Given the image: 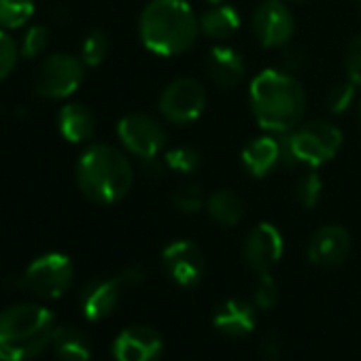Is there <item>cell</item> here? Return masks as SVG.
I'll return each mask as SVG.
<instances>
[{"label": "cell", "mask_w": 361, "mask_h": 361, "mask_svg": "<svg viewBox=\"0 0 361 361\" xmlns=\"http://www.w3.org/2000/svg\"><path fill=\"white\" fill-rule=\"evenodd\" d=\"M138 32L142 45L155 56H180L200 37V18L188 0H151L142 9Z\"/></svg>", "instance_id": "cell-1"}, {"label": "cell", "mask_w": 361, "mask_h": 361, "mask_svg": "<svg viewBox=\"0 0 361 361\" xmlns=\"http://www.w3.org/2000/svg\"><path fill=\"white\" fill-rule=\"evenodd\" d=\"M249 102L264 130L289 132L304 117L306 92L291 73L266 68L251 81Z\"/></svg>", "instance_id": "cell-2"}, {"label": "cell", "mask_w": 361, "mask_h": 361, "mask_svg": "<svg viewBox=\"0 0 361 361\" xmlns=\"http://www.w3.org/2000/svg\"><path fill=\"white\" fill-rule=\"evenodd\" d=\"M77 183L87 200L96 204H115L132 190L134 168L117 147L92 145L77 161Z\"/></svg>", "instance_id": "cell-3"}, {"label": "cell", "mask_w": 361, "mask_h": 361, "mask_svg": "<svg viewBox=\"0 0 361 361\" xmlns=\"http://www.w3.org/2000/svg\"><path fill=\"white\" fill-rule=\"evenodd\" d=\"M54 312L41 304H13L0 312V361H28L54 340Z\"/></svg>", "instance_id": "cell-4"}, {"label": "cell", "mask_w": 361, "mask_h": 361, "mask_svg": "<svg viewBox=\"0 0 361 361\" xmlns=\"http://www.w3.org/2000/svg\"><path fill=\"white\" fill-rule=\"evenodd\" d=\"M342 145V132L329 121H308L295 126L281 138L283 164H306L319 168L327 164Z\"/></svg>", "instance_id": "cell-5"}, {"label": "cell", "mask_w": 361, "mask_h": 361, "mask_svg": "<svg viewBox=\"0 0 361 361\" xmlns=\"http://www.w3.org/2000/svg\"><path fill=\"white\" fill-rule=\"evenodd\" d=\"M83 62L68 54L47 56L35 77V92L49 100H62L73 96L83 83Z\"/></svg>", "instance_id": "cell-6"}, {"label": "cell", "mask_w": 361, "mask_h": 361, "mask_svg": "<svg viewBox=\"0 0 361 361\" xmlns=\"http://www.w3.org/2000/svg\"><path fill=\"white\" fill-rule=\"evenodd\" d=\"M207 109V92L200 81L178 77L166 85L159 96V111L170 123L183 126L196 121Z\"/></svg>", "instance_id": "cell-7"}, {"label": "cell", "mask_w": 361, "mask_h": 361, "mask_svg": "<svg viewBox=\"0 0 361 361\" xmlns=\"http://www.w3.org/2000/svg\"><path fill=\"white\" fill-rule=\"evenodd\" d=\"M117 136L121 145L140 159L157 157L168 140L159 119L149 113H130L121 117L117 123Z\"/></svg>", "instance_id": "cell-8"}, {"label": "cell", "mask_w": 361, "mask_h": 361, "mask_svg": "<svg viewBox=\"0 0 361 361\" xmlns=\"http://www.w3.org/2000/svg\"><path fill=\"white\" fill-rule=\"evenodd\" d=\"M73 274H75V270L66 255L47 253V255L37 257L28 266V270L24 274V285L37 298L56 300L62 293H66V289L73 283Z\"/></svg>", "instance_id": "cell-9"}, {"label": "cell", "mask_w": 361, "mask_h": 361, "mask_svg": "<svg viewBox=\"0 0 361 361\" xmlns=\"http://www.w3.org/2000/svg\"><path fill=\"white\" fill-rule=\"evenodd\" d=\"M161 266L168 279L178 287H196L204 276V255L192 240H174L161 253Z\"/></svg>", "instance_id": "cell-10"}, {"label": "cell", "mask_w": 361, "mask_h": 361, "mask_svg": "<svg viewBox=\"0 0 361 361\" xmlns=\"http://www.w3.org/2000/svg\"><path fill=\"white\" fill-rule=\"evenodd\" d=\"M253 32L257 41L268 49L289 45L295 32V22L289 7L281 3V0H266V3H262L253 13Z\"/></svg>", "instance_id": "cell-11"}, {"label": "cell", "mask_w": 361, "mask_h": 361, "mask_svg": "<svg viewBox=\"0 0 361 361\" xmlns=\"http://www.w3.org/2000/svg\"><path fill=\"white\" fill-rule=\"evenodd\" d=\"M283 247L285 245H283V236L279 228L264 221V224H257L247 234L243 255H245V262L255 272H270V268L281 259Z\"/></svg>", "instance_id": "cell-12"}, {"label": "cell", "mask_w": 361, "mask_h": 361, "mask_svg": "<svg viewBox=\"0 0 361 361\" xmlns=\"http://www.w3.org/2000/svg\"><path fill=\"white\" fill-rule=\"evenodd\" d=\"M350 253V236L342 226L319 228L308 243V259L319 268H336Z\"/></svg>", "instance_id": "cell-13"}, {"label": "cell", "mask_w": 361, "mask_h": 361, "mask_svg": "<svg viewBox=\"0 0 361 361\" xmlns=\"http://www.w3.org/2000/svg\"><path fill=\"white\" fill-rule=\"evenodd\" d=\"M159 353L161 338L147 325L128 327L113 342V355L117 361H155Z\"/></svg>", "instance_id": "cell-14"}, {"label": "cell", "mask_w": 361, "mask_h": 361, "mask_svg": "<svg viewBox=\"0 0 361 361\" xmlns=\"http://www.w3.org/2000/svg\"><path fill=\"white\" fill-rule=\"evenodd\" d=\"M121 283L119 279H96L90 281L83 291H81V310L90 321H100L109 317L119 300L121 293Z\"/></svg>", "instance_id": "cell-15"}, {"label": "cell", "mask_w": 361, "mask_h": 361, "mask_svg": "<svg viewBox=\"0 0 361 361\" xmlns=\"http://www.w3.org/2000/svg\"><path fill=\"white\" fill-rule=\"evenodd\" d=\"M207 71L215 85L224 90H232L243 81L247 64H245V58L234 47L217 45L211 49L207 58Z\"/></svg>", "instance_id": "cell-16"}, {"label": "cell", "mask_w": 361, "mask_h": 361, "mask_svg": "<svg viewBox=\"0 0 361 361\" xmlns=\"http://www.w3.org/2000/svg\"><path fill=\"white\" fill-rule=\"evenodd\" d=\"M240 157H243V164L249 170V174L255 178H262V176L270 174L283 161L281 138H274V136L253 138L251 142L245 145Z\"/></svg>", "instance_id": "cell-17"}, {"label": "cell", "mask_w": 361, "mask_h": 361, "mask_svg": "<svg viewBox=\"0 0 361 361\" xmlns=\"http://www.w3.org/2000/svg\"><path fill=\"white\" fill-rule=\"evenodd\" d=\"M213 323L221 334L230 338L247 336L255 329V306L245 300H226L217 308Z\"/></svg>", "instance_id": "cell-18"}, {"label": "cell", "mask_w": 361, "mask_h": 361, "mask_svg": "<svg viewBox=\"0 0 361 361\" xmlns=\"http://www.w3.org/2000/svg\"><path fill=\"white\" fill-rule=\"evenodd\" d=\"M58 126L68 142H85L96 132V117L92 109L81 102H68L60 109Z\"/></svg>", "instance_id": "cell-19"}, {"label": "cell", "mask_w": 361, "mask_h": 361, "mask_svg": "<svg viewBox=\"0 0 361 361\" xmlns=\"http://www.w3.org/2000/svg\"><path fill=\"white\" fill-rule=\"evenodd\" d=\"M240 28V16L230 5H213L200 16V32L213 41H228Z\"/></svg>", "instance_id": "cell-20"}, {"label": "cell", "mask_w": 361, "mask_h": 361, "mask_svg": "<svg viewBox=\"0 0 361 361\" xmlns=\"http://www.w3.org/2000/svg\"><path fill=\"white\" fill-rule=\"evenodd\" d=\"M51 344L60 361H90V340L79 327H56Z\"/></svg>", "instance_id": "cell-21"}, {"label": "cell", "mask_w": 361, "mask_h": 361, "mask_svg": "<svg viewBox=\"0 0 361 361\" xmlns=\"http://www.w3.org/2000/svg\"><path fill=\"white\" fill-rule=\"evenodd\" d=\"M207 211L209 215L226 228L236 226L243 215H245V207L238 194H234L232 190H217L207 198Z\"/></svg>", "instance_id": "cell-22"}, {"label": "cell", "mask_w": 361, "mask_h": 361, "mask_svg": "<svg viewBox=\"0 0 361 361\" xmlns=\"http://www.w3.org/2000/svg\"><path fill=\"white\" fill-rule=\"evenodd\" d=\"M35 16V0H0V28L16 30Z\"/></svg>", "instance_id": "cell-23"}, {"label": "cell", "mask_w": 361, "mask_h": 361, "mask_svg": "<svg viewBox=\"0 0 361 361\" xmlns=\"http://www.w3.org/2000/svg\"><path fill=\"white\" fill-rule=\"evenodd\" d=\"M170 200H172V207L178 213H183V215H194V213H198V211H202L207 207V196H204L202 188L196 185V183L178 185Z\"/></svg>", "instance_id": "cell-24"}, {"label": "cell", "mask_w": 361, "mask_h": 361, "mask_svg": "<svg viewBox=\"0 0 361 361\" xmlns=\"http://www.w3.org/2000/svg\"><path fill=\"white\" fill-rule=\"evenodd\" d=\"M164 161L178 174H192L202 166V155L196 147H174L164 153Z\"/></svg>", "instance_id": "cell-25"}, {"label": "cell", "mask_w": 361, "mask_h": 361, "mask_svg": "<svg viewBox=\"0 0 361 361\" xmlns=\"http://www.w3.org/2000/svg\"><path fill=\"white\" fill-rule=\"evenodd\" d=\"M109 54V39L102 30H94L85 37L81 45V62L85 66H98Z\"/></svg>", "instance_id": "cell-26"}, {"label": "cell", "mask_w": 361, "mask_h": 361, "mask_svg": "<svg viewBox=\"0 0 361 361\" xmlns=\"http://www.w3.org/2000/svg\"><path fill=\"white\" fill-rule=\"evenodd\" d=\"M295 200L304 207V209H312L317 207V202L321 200V194H323V180L317 172H308L304 174L298 185H295Z\"/></svg>", "instance_id": "cell-27"}, {"label": "cell", "mask_w": 361, "mask_h": 361, "mask_svg": "<svg viewBox=\"0 0 361 361\" xmlns=\"http://www.w3.org/2000/svg\"><path fill=\"white\" fill-rule=\"evenodd\" d=\"M257 281L253 285V304L257 308H272L279 300V287H276V281L270 276V272H257Z\"/></svg>", "instance_id": "cell-28"}, {"label": "cell", "mask_w": 361, "mask_h": 361, "mask_svg": "<svg viewBox=\"0 0 361 361\" xmlns=\"http://www.w3.org/2000/svg\"><path fill=\"white\" fill-rule=\"evenodd\" d=\"M20 54L22 51H20L18 43L11 39V35L0 28V79H5L7 75H11V71L18 64Z\"/></svg>", "instance_id": "cell-29"}, {"label": "cell", "mask_w": 361, "mask_h": 361, "mask_svg": "<svg viewBox=\"0 0 361 361\" xmlns=\"http://www.w3.org/2000/svg\"><path fill=\"white\" fill-rule=\"evenodd\" d=\"M49 43V30L45 26H30L22 39V56L26 58H37L45 51Z\"/></svg>", "instance_id": "cell-30"}, {"label": "cell", "mask_w": 361, "mask_h": 361, "mask_svg": "<svg viewBox=\"0 0 361 361\" xmlns=\"http://www.w3.org/2000/svg\"><path fill=\"white\" fill-rule=\"evenodd\" d=\"M344 68L350 83L361 87V35L353 37L344 51Z\"/></svg>", "instance_id": "cell-31"}, {"label": "cell", "mask_w": 361, "mask_h": 361, "mask_svg": "<svg viewBox=\"0 0 361 361\" xmlns=\"http://www.w3.org/2000/svg\"><path fill=\"white\" fill-rule=\"evenodd\" d=\"M355 90H357V85L350 83V81L334 85L329 90V94H327L329 111L331 113H344L353 104V100H355Z\"/></svg>", "instance_id": "cell-32"}, {"label": "cell", "mask_w": 361, "mask_h": 361, "mask_svg": "<svg viewBox=\"0 0 361 361\" xmlns=\"http://www.w3.org/2000/svg\"><path fill=\"white\" fill-rule=\"evenodd\" d=\"M262 357L266 361H279L281 359V338L276 331H268L262 340Z\"/></svg>", "instance_id": "cell-33"}, {"label": "cell", "mask_w": 361, "mask_h": 361, "mask_svg": "<svg viewBox=\"0 0 361 361\" xmlns=\"http://www.w3.org/2000/svg\"><path fill=\"white\" fill-rule=\"evenodd\" d=\"M281 60H283L285 73H295V71H300L304 66V54L300 49H295V47H289V45L283 47Z\"/></svg>", "instance_id": "cell-34"}, {"label": "cell", "mask_w": 361, "mask_h": 361, "mask_svg": "<svg viewBox=\"0 0 361 361\" xmlns=\"http://www.w3.org/2000/svg\"><path fill=\"white\" fill-rule=\"evenodd\" d=\"M119 283L121 287H136L145 281V270L140 266H128L126 270L119 272Z\"/></svg>", "instance_id": "cell-35"}, {"label": "cell", "mask_w": 361, "mask_h": 361, "mask_svg": "<svg viewBox=\"0 0 361 361\" xmlns=\"http://www.w3.org/2000/svg\"><path fill=\"white\" fill-rule=\"evenodd\" d=\"M166 168H168V166H166V161H164V159H159V157L142 159V170H145V176H149V178L159 180V178L164 176Z\"/></svg>", "instance_id": "cell-36"}, {"label": "cell", "mask_w": 361, "mask_h": 361, "mask_svg": "<svg viewBox=\"0 0 361 361\" xmlns=\"http://www.w3.org/2000/svg\"><path fill=\"white\" fill-rule=\"evenodd\" d=\"M207 3H211V5H221L224 0H207Z\"/></svg>", "instance_id": "cell-37"}, {"label": "cell", "mask_w": 361, "mask_h": 361, "mask_svg": "<svg viewBox=\"0 0 361 361\" xmlns=\"http://www.w3.org/2000/svg\"><path fill=\"white\" fill-rule=\"evenodd\" d=\"M355 3H357V7H359V11H361V0H355Z\"/></svg>", "instance_id": "cell-38"}, {"label": "cell", "mask_w": 361, "mask_h": 361, "mask_svg": "<svg viewBox=\"0 0 361 361\" xmlns=\"http://www.w3.org/2000/svg\"><path fill=\"white\" fill-rule=\"evenodd\" d=\"M289 3H300V0H289Z\"/></svg>", "instance_id": "cell-39"}, {"label": "cell", "mask_w": 361, "mask_h": 361, "mask_svg": "<svg viewBox=\"0 0 361 361\" xmlns=\"http://www.w3.org/2000/svg\"><path fill=\"white\" fill-rule=\"evenodd\" d=\"M359 117H361V104H359Z\"/></svg>", "instance_id": "cell-40"}]
</instances>
